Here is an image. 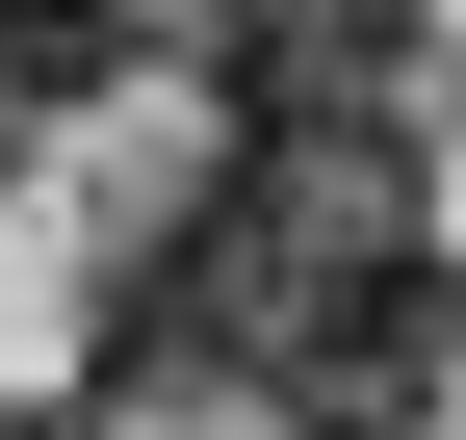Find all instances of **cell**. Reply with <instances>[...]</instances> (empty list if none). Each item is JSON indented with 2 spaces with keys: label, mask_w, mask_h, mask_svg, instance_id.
I'll return each mask as SVG.
<instances>
[{
  "label": "cell",
  "mask_w": 466,
  "mask_h": 440,
  "mask_svg": "<svg viewBox=\"0 0 466 440\" xmlns=\"http://www.w3.org/2000/svg\"><path fill=\"white\" fill-rule=\"evenodd\" d=\"M0 440H26V415H0Z\"/></svg>",
  "instance_id": "obj_5"
},
{
  "label": "cell",
  "mask_w": 466,
  "mask_h": 440,
  "mask_svg": "<svg viewBox=\"0 0 466 440\" xmlns=\"http://www.w3.org/2000/svg\"><path fill=\"white\" fill-rule=\"evenodd\" d=\"M0 130H26V104H0Z\"/></svg>",
  "instance_id": "obj_4"
},
{
  "label": "cell",
  "mask_w": 466,
  "mask_h": 440,
  "mask_svg": "<svg viewBox=\"0 0 466 440\" xmlns=\"http://www.w3.org/2000/svg\"><path fill=\"white\" fill-rule=\"evenodd\" d=\"M208 78H233L259 155H337V130H389V78H415V0H233Z\"/></svg>",
  "instance_id": "obj_1"
},
{
  "label": "cell",
  "mask_w": 466,
  "mask_h": 440,
  "mask_svg": "<svg viewBox=\"0 0 466 440\" xmlns=\"http://www.w3.org/2000/svg\"><path fill=\"white\" fill-rule=\"evenodd\" d=\"M130 78V0H0V104H104Z\"/></svg>",
  "instance_id": "obj_2"
},
{
  "label": "cell",
  "mask_w": 466,
  "mask_h": 440,
  "mask_svg": "<svg viewBox=\"0 0 466 440\" xmlns=\"http://www.w3.org/2000/svg\"><path fill=\"white\" fill-rule=\"evenodd\" d=\"M285 440H363V415H285Z\"/></svg>",
  "instance_id": "obj_3"
}]
</instances>
